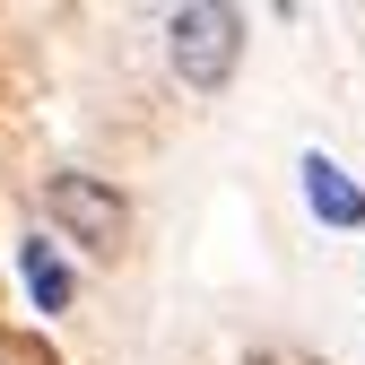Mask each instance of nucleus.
Returning a JSON list of instances; mask_svg holds the SVG:
<instances>
[{"label": "nucleus", "instance_id": "obj_2", "mask_svg": "<svg viewBox=\"0 0 365 365\" xmlns=\"http://www.w3.org/2000/svg\"><path fill=\"white\" fill-rule=\"evenodd\" d=\"M43 217H53L61 226V244H78V252H122L130 244V200L113 192V182L105 174H43Z\"/></svg>", "mask_w": 365, "mask_h": 365}, {"label": "nucleus", "instance_id": "obj_1", "mask_svg": "<svg viewBox=\"0 0 365 365\" xmlns=\"http://www.w3.org/2000/svg\"><path fill=\"white\" fill-rule=\"evenodd\" d=\"M165 61L174 78L192 87V96H217L226 78L244 61V9H226V0H182L165 18Z\"/></svg>", "mask_w": 365, "mask_h": 365}, {"label": "nucleus", "instance_id": "obj_3", "mask_svg": "<svg viewBox=\"0 0 365 365\" xmlns=\"http://www.w3.org/2000/svg\"><path fill=\"white\" fill-rule=\"evenodd\" d=\"M304 200H313L322 226H365V192H356L331 157H304Z\"/></svg>", "mask_w": 365, "mask_h": 365}, {"label": "nucleus", "instance_id": "obj_4", "mask_svg": "<svg viewBox=\"0 0 365 365\" xmlns=\"http://www.w3.org/2000/svg\"><path fill=\"white\" fill-rule=\"evenodd\" d=\"M26 287H35L43 313H70V296H78V287H70V261H61L53 244H26Z\"/></svg>", "mask_w": 365, "mask_h": 365}]
</instances>
